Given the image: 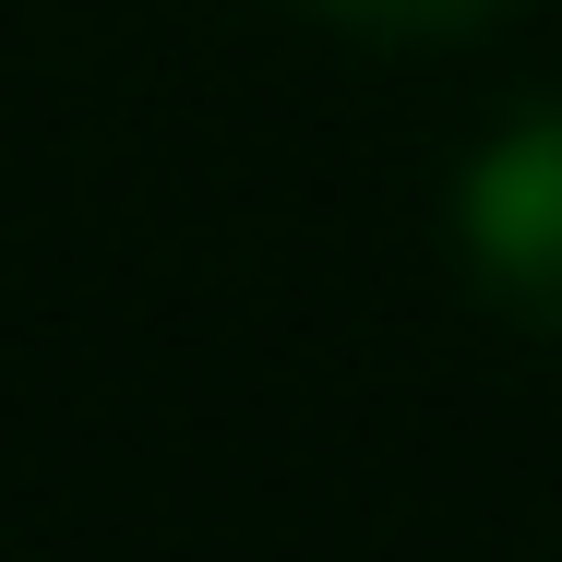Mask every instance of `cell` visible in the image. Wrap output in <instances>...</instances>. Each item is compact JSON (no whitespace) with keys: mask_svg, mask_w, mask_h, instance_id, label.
Returning <instances> with one entry per match:
<instances>
[{"mask_svg":"<svg viewBox=\"0 0 562 562\" xmlns=\"http://www.w3.org/2000/svg\"><path fill=\"white\" fill-rule=\"evenodd\" d=\"M467 263L503 312L562 324V109H527L479 168H467Z\"/></svg>","mask_w":562,"mask_h":562,"instance_id":"cell-1","label":"cell"},{"mask_svg":"<svg viewBox=\"0 0 562 562\" xmlns=\"http://www.w3.org/2000/svg\"><path fill=\"white\" fill-rule=\"evenodd\" d=\"M347 24H383V36H454V24H491L503 0H336Z\"/></svg>","mask_w":562,"mask_h":562,"instance_id":"cell-2","label":"cell"}]
</instances>
